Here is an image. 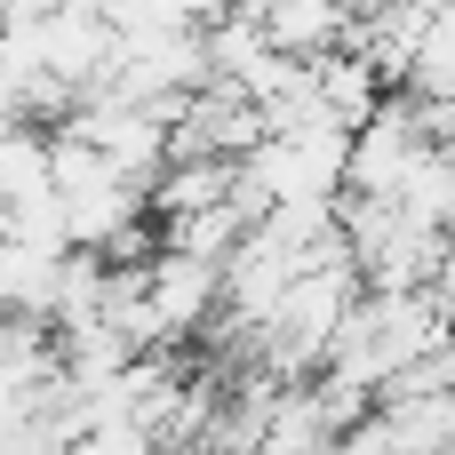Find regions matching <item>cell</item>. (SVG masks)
<instances>
[{
    "mask_svg": "<svg viewBox=\"0 0 455 455\" xmlns=\"http://www.w3.org/2000/svg\"><path fill=\"white\" fill-rule=\"evenodd\" d=\"M32 40H40V64L80 96V88H96V80L112 72L120 24H112V16H96L88 0H64V8H48V16L32 24Z\"/></svg>",
    "mask_w": 455,
    "mask_h": 455,
    "instance_id": "obj_2",
    "label": "cell"
},
{
    "mask_svg": "<svg viewBox=\"0 0 455 455\" xmlns=\"http://www.w3.org/2000/svg\"><path fill=\"white\" fill-rule=\"evenodd\" d=\"M264 16V32H272V48H288V56H328V48H344V0H264L256 8Z\"/></svg>",
    "mask_w": 455,
    "mask_h": 455,
    "instance_id": "obj_6",
    "label": "cell"
},
{
    "mask_svg": "<svg viewBox=\"0 0 455 455\" xmlns=\"http://www.w3.org/2000/svg\"><path fill=\"white\" fill-rule=\"evenodd\" d=\"M344 152H352V128L336 120H304V128H264L248 152H240V184L272 200H336L344 192Z\"/></svg>",
    "mask_w": 455,
    "mask_h": 455,
    "instance_id": "obj_1",
    "label": "cell"
},
{
    "mask_svg": "<svg viewBox=\"0 0 455 455\" xmlns=\"http://www.w3.org/2000/svg\"><path fill=\"white\" fill-rule=\"evenodd\" d=\"M216 312H224V264L184 256V248H160L152 256V320H160V344L200 336Z\"/></svg>",
    "mask_w": 455,
    "mask_h": 455,
    "instance_id": "obj_3",
    "label": "cell"
},
{
    "mask_svg": "<svg viewBox=\"0 0 455 455\" xmlns=\"http://www.w3.org/2000/svg\"><path fill=\"white\" fill-rule=\"evenodd\" d=\"M232 176H240V160H224V152L168 160V168L144 184V208H152V224H160V216H192V208H224V200H232Z\"/></svg>",
    "mask_w": 455,
    "mask_h": 455,
    "instance_id": "obj_4",
    "label": "cell"
},
{
    "mask_svg": "<svg viewBox=\"0 0 455 455\" xmlns=\"http://www.w3.org/2000/svg\"><path fill=\"white\" fill-rule=\"evenodd\" d=\"M440 455H455V448H440Z\"/></svg>",
    "mask_w": 455,
    "mask_h": 455,
    "instance_id": "obj_8",
    "label": "cell"
},
{
    "mask_svg": "<svg viewBox=\"0 0 455 455\" xmlns=\"http://www.w3.org/2000/svg\"><path fill=\"white\" fill-rule=\"evenodd\" d=\"M32 192H56L48 184V128L40 120H0V208L32 200Z\"/></svg>",
    "mask_w": 455,
    "mask_h": 455,
    "instance_id": "obj_7",
    "label": "cell"
},
{
    "mask_svg": "<svg viewBox=\"0 0 455 455\" xmlns=\"http://www.w3.org/2000/svg\"><path fill=\"white\" fill-rule=\"evenodd\" d=\"M56 272H64V248H24V240H0V312L8 320H56Z\"/></svg>",
    "mask_w": 455,
    "mask_h": 455,
    "instance_id": "obj_5",
    "label": "cell"
}]
</instances>
